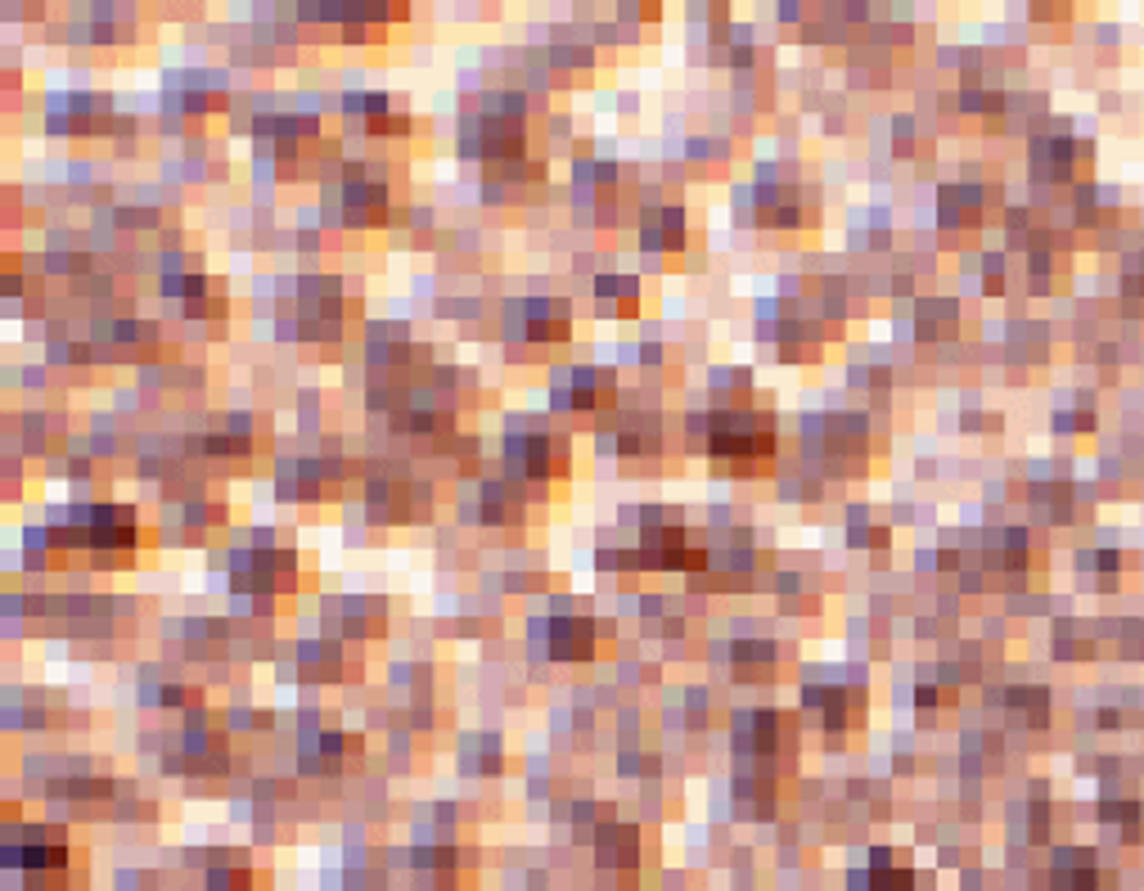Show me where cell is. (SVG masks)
I'll use <instances>...</instances> for the list:
<instances>
[{"label": "cell", "instance_id": "cell-1", "mask_svg": "<svg viewBox=\"0 0 1144 891\" xmlns=\"http://www.w3.org/2000/svg\"><path fill=\"white\" fill-rule=\"evenodd\" d=\"M712 455H771V423L762 414H717Z\"/></svg>", "mask_w": 1144, "mask_h": 891}, {"label": "cell", "instance_id": "cell-2", "mask_svg": "<svg viewBox=\"0 0 1144 891\" xmlns=\"http://www.w3.org/2000/svg\"><path fill=\"white\" fill-rule=\"evenodd\" d=\"M509 468L523 477H550V441L545 437H509Z\"/></svg>", "mask_w": 1144, "mask_h": 891}, {"label": "cell", "instance_id": "cell-3", "mask_svg": "<svg viewBox=\"0 0 1144 891\" xmlns=\"http://www.w3.org/2000/svg\"><path fill=\"white\" fill-rule=\"evenodd\" d=\"M595 626L586 617H559L554 621V657H591Z\"/></svg>", "mask_w": 1144, "mask_h": 891}, {"label": "cell", "instance_id": "cell-4", "mask_svg": "<svg viewBox=\"0 0 1144 891\" xmlns=\"http://www.w3.org/2000/svg\"><path fill=\"white\" fill-rule=\"evenodd\" d=\"M275 563H289V554H248V558H235V585H244V590H275Z\"/></svg>", "mask_w": 1144, "mask_h": 891}, {"label": "cell", "instance_id": "cell-5", "mask_svg": "<svg viewBox=\"0 0 1144 891\" xmlns=\"http://www.w3.org/2000/svg\"><path fill=\"white\" fill-rule=\"evenodd\" d=\"M658 221H663V234L645 230V243H649V248H681V207L663 212Z\"/></svg>", "mask_w": 1144, "mask_h": 891}, {"label": "cell", "instance_id": "cell-6", "mask_svg": "<svg viewBox=\"0 0 1144 891\" xmlns=\"http://www.w3.org/2000/svg\"><path fill=\"white\" fill-rule=\"evenodd\" d=\"M600 293H636V279H600Z\"/></svg>", "mask_w": 1144, "mask_h": 891}]
</instances>
